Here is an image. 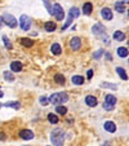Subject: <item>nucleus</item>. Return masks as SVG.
<instances>
[{
  "label": "nucleus",
  "instance_id": "38",
  "mask_svg": "<svg viewBox=\"0 0 129 146\" xmlns=\"http://www.w3.org/2000/svg\"><path fill=\"white\" fill-rule=\"evenodd\" d=\"M1 25H3V21H1V18H0V27H1Z\"/></svg>",
  "mask_w": 129,
  "mask_h": 146
},
{
  "label": "nucleus",
  "instance_id": "24",
  "mask_svg": "<svg viewBox=\"0 0 129 146\" xmlns=\"http://www.w3.org/2000/svg\"><path fill=\"white\" fill-rule=\"evenodd\" d=\"M115 9H116V12H119V13H124V12L126 11V8H125V5H124V3H120V1L115 3Z\"/></svg>",
  "mask_w": 129,
  "mask_h": 146
},
{
  "label": "nucleus",
  "instance_id": "34",
  "mask_svg": "<svg viewBox=\"0 0 129 146\" xmlns=\"http://www.w3.org/2000/svg\"><path fill=\"white\" fill-rule=\"evenodd\" d=\"M92 76H93V70H89L88 74H87V78H88V79H92Z\"/></svg>",
  "mask_w": 129,
  "mask_h": 146
},
{
  "label": "nucleus",
  "instance_id": "26",
  "mask_svg": "<svg viewBox=\"0 0 129 146\" xmlns=\"http://www.w3.org/2000/svg\"><path fill=\"white\" fill-rule=\"evenodd\" d=\"M3 75H4V79H5V80H8V82H14V75H13V72H11V71H4Z\"/></svg>",
  "mask_w": 129,
  "mask_h": 146
},
{
  "label": "nucleus",
  "instance_id": "28",
  "mask_svg": "<svg viewBox=\"0 0 129 146\" xmlns=\"http://www.w3.org/2000/svg\"><path fill=\"white\" fill-rule=\"evenodd\" d=\"M102 88H110V89H118V86L116 84H111V83H107V82H103L101 84Z\"/></svg>",
  "mask_w": 129,
  "mask_h": 146
},
{
  "label": "nucleus",
  "instance_id": "6",
  "mask_svg": "<svg viewBox=\"0 0 129 146\" xmlns=\"http://www.w3.org/2000/svg\"><path fill=\"white\" fill-rule=\"evenodd\" d=\"M1 21H3L4 23H5L7 26H9V27H16L17 26V19L14 18L12 14H8V13H5L3 17H1Z\"/></svg>",
  "mask_w": 129,
  "mask_h": 146
},
{
  "label": "nucleus",
  "instance_id": "35",
  "mask_svg": "<svg viewBox=\"0 0 129 146\" xmlns=\"http://www.w3.org/2000/svg\"><path fill=\"white\" fill-rule=\"evenodd\" d=\"M106 57H107V60H110V61H111V56L108 54V53H106Z\"/></svg>",
  "mask_w": 129,
  "mask_h": 146
},
{
  "label": "nucleus",
  "instance_id": "20",
  "mask_svg": "<svg viewBox=\"0 0 129 146\" xmlns=\"http://www.w3.org/2000/svg\"><path fill=\"white\" fill-rule=\"evenodd\" d=\"M112 38L115 39L116 41H123L124 39H125V34L123 33V31H115L112 35Z\"/></svg>",
  "mask_w": 129,
  "mask_h": 146
},
{
  "label": "nucleus",
  "instance_id": "9",
  "mask_svg": "<svg viewBox=\"0 0 129 146\" xmlns=\"http://www.w3.org/2000/svg\"><path fill=\"white\" fill-rule=\"evenodd\" d=\"M101 16L105 21H111L114 14H112V11H111L110 8H106V7H105V8H102V11H101Z\"/></svg>",
  "mask_w": 129,
  "mask_h": 146
},
{
  "label": "nucleus",
  "instance_id": "17",
  "mask_svg": "<svg viewBox=\"0 0 129 146\" xmlns=\"http://www.w3.org/2000/svg\"><path fill=\"white\" fill-rule=\"evenodd\" d=\"M44 29H45V31H48V33H53V31L57 29V25H56L54 22H52V21H48V22H45Z\"/></svg>",
  "mask_w": 129,
  "mask_h": 146
},
{
  "label": "nucleus",
  "instance_id": "16",
  "mask_svg": "<svg viewBox=\"0 0 129 146\" xmlns=\"http://www.w3.org/2000/svg\"><path fill=\"white\" fill-rule=\"evenodd\" d=\"M71 82L74 83V84H76V86H83L85 79L83 76H80V75H74V76L71 78Z\"/></svg>",
  "mask_w": 129,
  "mask_h": 146
},
{
  "label": "nucleus",
  "instance_id": "22",
  "mask_svg": "<svg viewBox=\"0 0 129 146\" xmlns=\"http://www.w3.org/2000/svg\"><path fill=\"white\" fill-rule=\"evenodd\" d=\"M118 56L121 58H126L128 57V48H125V47L118 48Z\"/></svg>",
  "mask_w": 129,
  "mask_h": 146
},
{
  "label": "nucleus",
  "instance_id": "30",
  "mask_svg": "<svg viewBox=\"0 0 129 146\" xmlns=\"http://www.w3.org/2000/svg\"><path fill=\"white\" fill-rule=\"evenodd\" d=\"M3 40H4V45H5V48H7V49H12V47H13V45H12L11 40H9V39H8V36H5V35H4V36H3Z\"/></svg>",
  "mask_w": 129,
  "mask_h": 146
},
{
  "label": "nucleus",
  "instance_id": "29",
  "mask_svg": "<svg viewBox=\"0 0 129 146\" xmlns=\"http://www.w3.org/2000/svg\"><path fill=\"white\" fill-rule=\"evenodd\" d=\"M56 113L61 114V115H66V114H67V109L65 108V106H57V108H56Z\"/></svg>",
  "mask_w": 129,
  "mask_h": 146
},
{
  "label": "nucleus",
  "instance_id": "15",
  "mask_svg": "<svg viewBox=\"0 0 129 146\" xmlns=\"http://www.w3.org/2000/svg\"><path fill=\"white\" fill-rule=\"evenodd\" d=\"M19 44H22L23 47H26V48H31L34 45V41L28 38H21L19 39Z\"/></svg>",
  "mask_w": 129,
  "mask_h": 146
},
{
  "label": "nucleus",
  "instance_id": "13",
  "mask_svg": "<svg viewBox=\"0 0 129 146\" xmlns=\"http://www.w3.org/2000/svg\"><path fill=\"white\" fill-rule=\"evenodd\" d=\"M50 52L54 56H60L61 53H62V48H61V45L58 44V43H54V44H52V47H50Z\"/></svg>",
  "mask_w": 129,
  "mask_h": 146
},
{
  "label": "nucleus",
  "instance_id": "37",
  "mask_svg": "<svg viewBox=\"0 0 129 146\" xmlns=\"http://www.w3.org/2000/svg\"><path fill=\"white\" fill-rule=\"evenodd\" d=\"M4 96V93H3V92H1V91H0V98H1V97H3Z\"/></svg>",
  "mask_w": 129,
  "mask_h": 146
},
{
  "label": "nucleus",
  "instance_id": "7",
  "mask_svg": "<svg viewBox=\"0 0 129 146\" xmlns=\"http://www.w3.org/2000/svg\"><path fill=\"white\" fill-rule=\"evenodd\" d=\"M92 31H93V34L96 36H101V35L106 34V29H105V26L102 25V23H96V25L92 27Z\"/></svg>",
  "mask_w": 129,
  "mask_h": 146
},
{
  "label": "nucleus",
  "instance_id": "21",
  "mask_svg": "<svg viewBox=\"0 0 129 146\" xmlns=\"http://www.w3.org/2000/svg\"><path fill=\"white\" fill-rule=\"evenodd\" d=\"M116 72H118V75L123 80H128V74H126V71L123 69V67H116Z\"/></svg>",
  "mask_w": 129,
  "mask_h": 146
},
{
  "label": "nucleus",
  "instance_id": "12",
  "mask_svg": "<svg viewBox=\"0 0 129 146\" xmlns=\"http://www.w3.org/2000/svg\"><path fill=\"white\" fill-rule=\"evenodd\" d=\"M85 104H87L89 108H94V106H97L98 101H97V98L94 96H87L85 97Z\"/></svg>",
  "mask_w": 129,
  "mask_h": 146
},
{
  "label": "nucleus",
  "instance_id": "27",
  "mask_svg": "<svg viewBox=\"0 0 129 146\" xmlns=\"http://www.w3.org/2000/svg\"><path fill=\"white\" fill-rule=\"evenodd\" d=\"M48 120L52 124H57L58 121H60V119H58V116L56 115V114H48Z\"/></svg>",
  "mask_w": 129,
  "mask_h": 146
},
{
  "label": "nucleus",
  "instance_id": "2",
  "mask_svg": "<svg viewBox=\"0 0 129 146\" xmlns=\"http://www.w3.org/2000/svg\"><path fill=\"white\" fill-rule=\"evenodd\" d=\"M48 100H49V104L58 105V104H65V102H67L69 96H67L66 92H58V93H53Z\"/></svg>",
  "mask_w": 129,
  "mask_h": 146
},
{
  "label": "nucleus",
  "instance_id": "23",
  "mask_svg": "<svg viewBox=\"0 0 129 146\" xmlns=\"http://www.w3.org/2000/svg\"><path fill=\"white\" fill-rule=\"evenodd\" d=\"M54 82L57 83V84H65V82H66V79H65V76H63L62 74H56L54 75Z\"/></svg>",
  "mask_w": 129,
  "mask_h": 146
},
{
  "label": "nucleus",
  "instance_id": "14",
  "mask_svg": "<svg viewBox=\"0 0 129 146\" xmlns=\"http://www.w3.org/2000/svg\"><path fill=\"white\" fill-rule=\"evenodd\" d=\"M22 64L19 62V61H14V62H12L11 64V70L13 72H19L21 70H22Z\"/></svg>",
  "mask_w": 129,
  "mask_h": 146
},
{
  "label": "nucleus",
  "instance_id": "19",
  "mask_svg": "<svg viewBox=\"0 0 129 146\" xmlns=\"http://www.w3.org/2000/svg\"><path fill=\"white\" fill-rule=\"evenodd\" d=\"M4 108H13L16 109V110H18L19 108H21V104L17 101H12V102H5V104H3Z\"/></svg>",
  "mask_w": 129,
  "mask_h": 146
},
{
  "label": "nucleus",
  "instance_id": "33",
  "mask_svg": "<svg viewBox=\"0 0 129 146\" xmlns=\"http://www.w3.org/2000/svg\"><path fill=\"white\" fill-rule=\"evenodd\" d=\"M44 4H45V5H47L48 12H49V13H50V12H52V7L49 5V0H44Z\"/></svg>",
  "mask_w": 129,
  "mask_h": 146
},
{
  "label": "nucleus",
  "instance_id": "4",
  "mask_svg": "<svg viewBox=\"0 0 129 146\" xmlns=\"http://www.w3.org/2000/svg\"><path fill=\"white\" fill-rule=\"evenodd\" d=\"M50 14L54 16L57 21H63V18H65V12H63V8L61 7V4H58V3H56L54 5H53Z\"/></svg>",
  "mask_w": 129,
  "mask_h": 146
},
{
  "label": "nucleus",
  "instance_id": "8",
  "mask_svg": "<svg viewBox=\"0 0 129 146\" xmlns=\"http://www.w3.org/2000/svg\"><path fill=\"white\" fill-rule=\"evenodd\" d=\"M70 48H71L72 50H79L80 48H81V40H80V38H77V36L72 38L71 40H70Z\"/></svg>",
  "mask_w": 129,
  "mask_h": 146
},
{
  "label": "nucleus",
  "instance_id": "1",
  "mask_svg": "<svg viewBox=\"0 0 129 146\" xmlns=\"http://www.w3.org/2000/svg\"><path fill=\"white\" fill-rule=\"evenodd\" d=\"M63 141H65V131L61 129V128L53 129L50 133V142L56 146H60L63 143Z\"/></svg>",
  "mask_w": 129,
  "mask_h": 146
},
{
  "label": "nucleus",
  "instance_id": "10",
  "mask_svg": "<svg viewBox=\"0 0 129 146\" xmlns=\"http://www.w3.org/2000/svg\"><path fill=\"white\" fill-rule=\"evenodd\" d=\"M19 137L22 138V140H32L34 138V132L31 129H22L21 132H19Z\"/></svg>",
  "mask_w": 129,
  "mask_h": 146
},
{
  "label": "nucleus",
  "instance_id": "31",
  "mask_svg": "<svg viewBox=\"0 0 129 146\" xmlns=\"http://www.w3.org/2000/svg\"><path fill=\"white\" fill-rule=\"evenodd\" d=\"M103 52H105L103 49H98V50H97V52L93 54V58H94V60H98V58L101 57L102 54H103Z\"/></svg>",
  "mask_w": 129,
  "mask_h": 146
},
{
  "label": "nucleus",
  "instance_id": "25",
  "mask_svg": "<svg viewBox=\"0 0 129 146\" xmlns=\"http://www.w3.org/2000/svg\"><path fill=\"white\" fill-rule=\"evenodd\" d=\"M69 14L72 17V18L75 19V18H77V17L80 16V11H79V9H77V8H75V7H74V8H71V9H70Z\"/></svg>",
  "mask_w": 129,
  "mask_h": 146
},
{
  "label": "nucleus",
  "instance_id": "11",
  "mask_svg": "<svg viewBox=\"0 0 129 146\" xmlns=\"http://www.w3.org/2000/svg\"><path fill=\"white\" fill-rule=\"evenodd\" d=\"M103 127H105V129H106L107 132H110V133H115L116 132V124L114 123V121H111V120L105 121Z\"/></svg>",
  "mask_w": 129,
  "mask_h": 146
},
{
  "label": "nucleus",
  "instance_id": "36",
  "mask_svg": "<svg viewBox=\"0 0 129 146\" xmlns=\"http://www.w3.org/2000/svg\"><path fill=\"white\" fill-rule=\"evenodd\" d=\"M120 3H128V0H119Z\"/></svg>",
  "mask_w": 129,
  "mask_h": 146
},
{
  "label": "nucleus",
  "instance_id": "5",
  "mask_svg": "<svg viewBox=\"0 0 129 146\" xmlns=\"http://www.w3.org/2000/svg\"><path fill=\"white\" fill-rule=\"evenodd\" d=\"M19 27L22 29L23 31H28L31 29V18L26 14H22L19 18Z\"/></svg>",
  "mask_w": 129,
  "mask_h": 146
},
{
  "label": "nucleus",
  "instance_id": "32",
  "mask_svg": "<svg viewBox=\"0 0 129 146\" xmlns=\"http://www.w3.org/2000/svg\"><path fill=\"white\" fill-rule=\"evenodd\" d=\"M39 101H40V104L43 106H47L48 104H49V100H48L47 97H40V100H39Z\"/></svg>",
  "mask_w": 129,
  "mask_h": 146
},
{
  "label": "nucleus",
  "instance_id": "18",
  "mask_svg": "<svg viewBox=\"0 0 129 146\" xmlns=\"http://www.w3.org/2000/svg\"><path fill=\"white\" fill-rule=\"evenodd\" d=\"M92 11H93V5H92V3H85L84 5H83V13L84 14L89 16V14L92 13Z\"/></svg>",
  "mask_w": 129,
  "mask_h": 146
},
{
  "label": "nucleus",
  "instance_id": "3",
  "mask_svg": "<svg viewBox=\"0 0 129 146\" xmlns=\"http://www.w3.org/2000/svg\"><path fill=\"white\" fill-rule=\"evenodd\" d=\"M115 105H116V97L114 94H107L103 101V109L107 111H111L114 110Z\"/></svg>",
  "mask_w": 129,
  "mask_h": 146
}]
</instances>
